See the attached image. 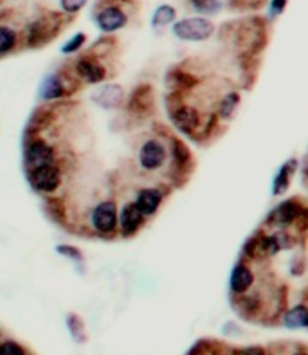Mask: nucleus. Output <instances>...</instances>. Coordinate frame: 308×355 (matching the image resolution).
<instances>
[{"label":"nucleus","instance_id":"obj_1","mask_svg":"<svg viewBox=\"0 0 308 355\" xmlns=\"http://www.w3.org/2000/svg\"><path fill=\"white\" fill-rule=\"evenodd\" d=\"M135 157H137L139 170L146 175H155V173L164 170L166 164H168L170 150L161 137H146L143 143L139 144Z\"/></svg>","mask_w":308,"mask_h":355},{"label":"nucleus","instance_id":"obj_2","mask_svg":"<svg viewBox=\"0 0 308 355\" xmlns=\"http://www.w3.org/2000/svg\"><path fill=\"white\" fill-rule=\"evenodd\" d=\"M89 230L98 236H112L119 230V207L116 200H101L89 213Z\"/></svg>","mask_w":308,"mask_h":355},{"label":"nucleus","instance_id":"obj_3","mask_svg":"<svg viewBox=\"0 0 308 355\" xmlns=\"http://www.w3.org/2000/svg\"><path fill=\"white\" fill-rule=\"evenodd\" d=\"M56 161H58L56 146H53L49 141L42 139L40 135H31V139L27 141V146L24 150V166H26V171L56 164Z\"/></svg>","mask_w":308,"mask_h":355},{"label":"nucleus","instance_id":"obj_4","mask_svg":"<svg viewBox=\"0 0 308 355\" xmlns=\"http://www.w3.org/2000/svg\"><path fill=\"white\" fill-rule=\"evenodd\" d=\"M26 173L31 188L40 195H54L65 184V173L60 164L36 168V170L26 171Z\"/></svg>","mask_w":308,"mask_h":355},{"label":"nucleus","instance_id":"obj_5","mask_svg":"<svg viewBox=\"0 0 308 355\" xmlns=\"http://www.w3.org/2000/svg\"><path fill=\"white\" fill-rule=\"evenodd\" d=\"M175 38L182 42H205L214 33V24L204 17H188L171 26Z\"/></svg>","mask_w":308,"mask_h":355},{"label":"nucleus","instance_id":"obj_6","mask_svg":"<svg viewBox=\"0 0 308 355\" xmlns=\"http://www.w3.org/2000/svg\"><path fill=\"white\" fill-rule=\"evenodd\" d=\"M72 72L74 76L80 81H85V83H90V85H96V83H101V81L107 80V67L99 62V58L96 54H85L81 56L74 67H72Z\"/></svg>","mask_w":308,"mask_h":355},{"label":"nucleus","instance_id":"obj_7","mask_svg":"<svg viewBox=\"0 0 308 355\" xmlns=\"http://www.w3.org/2000/svg\"><path fill=\"white\" fill-rule=\"evenodd\" d=\"M144 220H146V216L143 213L139 211V207L135 206V202H126L125 206L121 207L119 211V233L121 236H134L141 227H143Z\"/></svg>","mask_w":308,"mask_h":355},{"label":"nucleus","instance_id":"obj_8","mask_svg":"<svg viewBox=\"0 0 308 355\" xmlns=\"http://www.w3.org/2000/svg\"><path fill=\"white\" fill-rule=\"evenodd\" d=\"M128 24V17L119 6H107L96 15V26L103 33H114L119 31Z\"/></svg>","mask_w":308,"mask_h":355},{"label":"nucleus","instance_id":"obj_9","mask_svg":"<svg viewBox=\"0 0 308 355\" xmlns=\"http://www.w3.org/2000/svg\"><path fill=\"white\" fill-rule=\"evenodd\" d=\"M162 200H164V193L159 188H153V186H146V188L139 189L134 198L135 206L139 207V211L143 213L146 218L159 211Z\"/></svg>","mask_w":308,"mask_h":355},{"label":"nucleus","instance_id":"obj_10","mask_svg":"<svg viewBox=\"0 0 308 355\" xmlns=\"http://www.w3.org/2000/svg\"><path fill=\"white\" fill-rule=\"evenodd\" d=\"M69 92H72V89L69 87V80L63 78L62 72H54V74L45 78L40 89V96L44 99H47V101L65 98Z\"/></svg>","mask_w":308,"mask_h":355},{"label":"nucleus","instance_id":"obj_11","mask_svg":"<svg viewBox=\"0 0 308 355\" xmlns=\"http://www.w3.org/2000/svg\"><path fill=\"white\" fill-rule=\"evenodd\" d=\"M94 99L96 103L105 110H114V108H119L121 103L125 101V90L117 83H107V85L99 87Z\"/></svg>","mask_w":308,"mask_h":355},{"label":"nucleus","instance_id":"obj_12","mask_svg":"<svg viewBox=\"0 0 308 355\" xmlns=\"http://www.w3.org/2000/svg\"><path fill=\"white\" fill-rule=\"evenodd\" d=\"M301 207L300 204L292 202V200H286V202H282L280 206H276L268 215V222L274 224L276 227H285V225L292 224L296 218L301 216Z\"/></svg>","mask_w":308,"mask_h":355},{"label":"nucleus","instance_id":"obj_13","mask_svg":"<svg viewBox=\"0 0 308 355\" xmlns=\"http://www.w3.org/2000/svg\"><path fill=\"white\" fill-rule=\"evenodd\" d=\"M255 284V275L250 270L249 266L246 263H237L232 267L231 278H229V285H231L232 294H246Z\"/></svg>","mask_w":308,"mask_h":355},{"label":"nucleus","instance_id":"obj_14","mask_svg":"<svg viewBox=\"0 0 308 355\" xmlns=\"http://www.w3.org/2000/svg\"><path fill=\"white\" fill-rule=\"evenodd\" d=\"M296 168H298V161L296 159H289L286 162H283L282 168L277 170L276 177L273 180L274 197H280V195H283L289 189V186H291V177L296 171Z\"/></svg>","mask_w":308,"mask_h":355},{"label":"nucleus","instance_id":"obj_15","mask_svg":"<svg viewBox=\"0 0 308 355\" xmlns=\"http://www.w3.org/2000/svg\"><path fill=\"white\" fill-rule=\"evenodd\" d=\"M175 125L179 126L180 130H195L198 125H200V116H198V110L188 105H182L175 112H171Z\"/></svg>","mask_w":308,"mask_h":355},{"label":"nucleus","instance_id":"obj_16","mask_svg":"<svg viewBox=\"0 0 308 355\" xmlns=\"http://www.w3.org/2000/svg\"><path fill=\"white\" fill-rule=\"evenodd\" d=\"M283 324L286 329L298 330V329H308V305H296L291 311L283 315Z\"/></svg>","mask_w":308,"mask_h":355},{"label":"nucleus","instance_id":"obj_17","mask_svg":"<svg viewBox=\"0 0 308 355\" xmlns=\"http://www.w3.org/2000/svg\"><path fill=\"white\" fill-rule=\"evenodd\" d=\"M20 38L13 27L0 26V56H8L18 49Z\"/></svg>","mask_w":308,"mask_h":355},{"label":"nucleus","instance_id":"obj_18","mask_svg":"<svg viewBox=\"0 0 308 355\" xmlns=\"http://www.w3.org/2000/svg\"><path fill=\"white\" fill-rule=\"evenodd\" d=\"M177 20V9L170 4H161L153 11L152 26L153 27H166L170 24H175Z\"/></svg>","mask_w":308,"mask_h":355},{"label":"nucleus","instance_id":"obj_19","mask_svg":"<svg viewBox=\"0 0 308 355\" xmlns=\"http://www.w3.org/2000/svg\"><path fill=\"white\" fill-rule=\"evenodd\" d=\"M193 11L200 15H216L222 9L220 0H188Z\"/></svg>","mask_w":308,"mask_h":355},{"label":"nucleus","instance_id":"obj_20","mask_svg":"<svg viewBox=\"0 0 308 355\" xmlns=\"http://www.w3.org/2000/svg\"><path fill=\"white\" fill-rule=\"evenodd\" d=\"M238 103H240V96L234 94V92H231V94H228V96H223L222 101H220V105H219L220 116H222L223 119H229V117L234 116V112H237V108H238Z\"/></svg>","mask_w":308,"mask_h":355},{"label":"nucleus","instance_id":"obj_21","mask_svg":"<svg viewBox=\"0 0 308 355\" xmlns=\"http://www.w3.org/2000/svg\"><path fill=\"white\" fill-rule=\"evenodd\" d=\"M67 327H69V332L78 343H83L87 339L85 336V323L81 320L78 314H69L67 315Z\"/></svg>","mask_w":308,"mask_h":355},{"label":"nucleus","instance_id":"obj_22","mask_svg":"<svg viewBox=\"0 0 308 355\" xmlns=\"http://www.w3.org/2000/svg\"><path fill=\"white\" fill-rule=\"evenodd\" d=\"M85 40H87L85 33H78V35L72 36V38L67 42V44L63 45L62 53L63 54H74V53H78V51H80L81 47H83Z\"/></svg>","mask_w":308,"mask_h":355},{"label":"nucleus","instance_id":"obj_23","mask_svg":"<svg viewBox=\"0 0 308 355\" xmlns=\"http://www.w3.org/2000/svg\"><path fill=\"white\" fill-rule=\"evenodd\" d=\"M56 251L62 254V257L69 258V260L74 261H83V252L76 248V245H69V243H63V245H58Z\"/></svg>","mask_w":308,"mask_h":355},{"label":"nucleus","instance_id":"obj_24","mask_svg":"<svg viewBox=\"0 0 308 355\" xmlns=\"http://www.w3.org/2000/svg\"><path fill=\"white\" fill-rule=\"evenodd\" d=\"M0 355H27L26 348L15 341L0 343Z\"/></svg>","mask_w":308,"mask_h":355},{"label":"nucleus","instance_id":"obj_25","mask_svg":"<svg viewBox=\"0 0 308 355\" xmlns=\"http://www.w3.org/2000/svg\"><path fill=\"white\" fill-rule=\"evenodd\" d=\"M87 2H89V0H60V6H62V9L65 13L74 15L85 8Z\"/></svg>","mask_w":308,"mask_h":355},{"label":"nucleus","instance_id":"obj_26","mask_svg":"<svg viewBox=\"0 0 308 355\" xmlns=\"http://www.w3.org/2000/svg\"><path fill=\"white\" fill-rule=\"evenodd\" d=\"M286 2H289V0H273V2H271V15H273V17L282 15L286 8Z\"/></svg>","mask_w":308,"mask_h":355},{"label":"nucleus","instance_id":"obj_27","mask_svg":"<svg viewBox=\"0 0 308 355\" xmlns=\"http://www.w3.org/2000/svg\"><path fill=\"white\" fill-rule=\"evenodd\" d=\"M234 355H264V352L259 350V348H246V350L237 352Z\"/></svg>","mask_w":308,"mask_h":355},{"label":"nucleus","instance_id":"obj_28","mask_svg":"<svg viewBox=\"0 0 308 355\" xmlns=\"http://www.w3.org/2000/svg\"><path fill=\"white\" fill-rule=\"evenodd\" d=\"M292 355H308V350H301L300 348V350H296Z\"/></svg>","mask_w":308,"mask_h":355}]
</instances>
